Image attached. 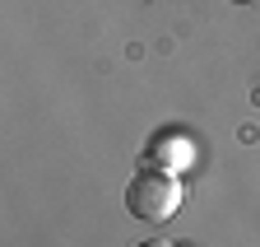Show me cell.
<instances>
[{
	"label": "cell",
	"mask_w": 260,
	"mask_h": 247,
	"mask_svg": "<svg viewBox=\"0 0 260 247\" xmlns=\"http://www.w3.org/2000/svg\"><path fill=\"white\" fill-rule=\"evenodd\" d=\"M125 210L135 214L140 224H168L181 210V182L168 168H144L130 177L125 187Z\"/></svg>",
	"instance_id": "obj_1"
},
{
	"label": "cell",
	"mask_w": 260,
	"mask_h": 247,
	"mask_svg": "<svg viewBox=\"0 0 260 247\" xmlns=\"http://www.w3.org/2000/svg\"><path fill=\"white\" fill-rule=\"evenodd\" d=\"M149 149H158V163H153V168H162V163H168V173L195 159V149H190V140H186V135H158Z\"/></svg>",
	"instance_id": "obj_2"
}]
</instances>
